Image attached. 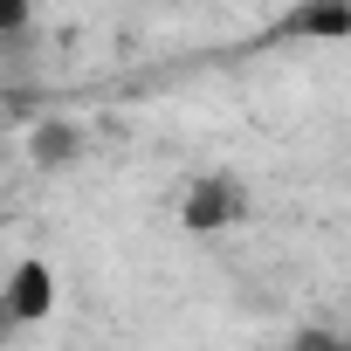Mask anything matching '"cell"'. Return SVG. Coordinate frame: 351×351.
<instances>
[{"instance_id": "obj_1", "label": "cell", "mask_w": 351, "mask_h": 351, "mask_svg": "<svg viewBox=\"0 0 351 351\" xmlns=\"http://www.w3.org/2000/svg\"><path fill=\"white\" fill-rule=\"evenodd\" d=\"M56 310V269L49 262H21L8 276V296H0V324H42Z\"/></svg>"}, {"instance_id": "obj_2", "label": "cell", "mask_w": 351, "mask_h": 351, "mask_svg": "<svg viewBox=\"0 0 351 351\" xmlns=\"http://www.w3.org/2000/svg\"><path fill=\"white\" fill-rule=\"evenodd\" d=\"M180 221L186 228H228V221H241V186L234 180H221V172H214V180H200L193 193H186V207H180Z\"/></svg>"}, {"instance_id": "obj_3", "label": "cell", "mask_w": 351, "mask_h": 351, "mask_svg": "<svg viewBox=\"0 0 351 351\" xmlns=\"http://www.w3.org/2000/svg\"><path fill=\"white\" fill-rule=\"evenodd\" d=\"M282 35H310V42L324 35L330 42V35H351V14L344 8H296V14H282Z\"/></svg>"}, {"instance_id": "obj_4", "label": "cell", "mask_w": 351, "mask_h": 351, "mask_svg": "<svg viewBox=\"0 0 351 351\" xmlns=\"http://www.w3.org/2000/svg\"><path fill=\"white\" fill-rule=\"evenodd\" d=\"M69 152H76V131H69V124H49V131L35 138V158H42V165H62Z\"/></svg>"}, {"instance_id": "obj_5", "label": "cell", "mask_w": 351, "mask_h": 351, "mask_svg": "<svg viewBox=\"0 0 351 351\" xmlns=\"http://www.w3.org/2000/svg\"><path fill=\"white\" fill-rule=\"evenodd\" d=\"M296 351H351V337H303Z\"/></svg>"}, {"instance_id": "obj_6", "label": "cell", "mask_w": 351, "mask_h": 351, "mask_svg": "<svg viewBox=\"0 0 351 351\" xmlns=\"http://www.w3.org/2000/svg\"><path fill=\"white\" fill-rule=\"evenodd\" d=\"M28 21V8H0V35H8V28H21Z\"/></svg>"}]
</instances>
